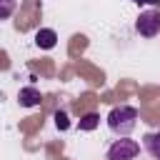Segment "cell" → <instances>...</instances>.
Listing matches in <instances>:
<instances>
[{
  "label": "cell",
  "instance_id": "1",
  "mask_svg": "<svg viewBox=\"0 0 160 160\" xmlns=\"http://www.w3.org/2000/svg\"><path fill=\"white\" fill-rule=\"evenodd\" d=\"M138 125V108L132 105H118L108 112V128L118 138H128Z\"/></svg>",
  "mask_w": 160,
  "mask_h": 160
},
{
  "label": "cell",
  "instance_id": "2",
  "mask_svg": "<svg viewBox=\"0 0 160 160\" xmlns=\"http://www.w3.org/2000/svg\"><path fill=\"white\" fill-rule=\"evenodd\" d=\"M138 155H142V150H140V142H135V140H128V138H120V140H115V142L108 148V155H105V160H135Z\"/></svg>",
  "mask_w": 160,
  "mask_h": 160
},
{
  "label": "cell",
  "instance_id": "3",
  "mask_svg": "<svg viewBox=\"0 0 160 160\" xmlns=\"http://www.w3.org/2000/svg\"><path fill=\"white\" fill-rule=\"evenodd\" d=\"M135 30L142 38H155L160 32V10H145V12H140V18L135 22Z\"/></svg>",
  "mask_w": 160,
  "mask_h": 160
},
{
  "label": "cell",
  "instance_id": "4",
  "mask_svg": "<svg viewBox=\"0 0 160 160\" xmlns=\"http://www.w3.org/2000/svg\"><path fill=\"white\" fill-rule=\"evenodd\" d=\"M142 150H145L152 160H160V130L142 135Z\"/></svg>",
  "mask_w": 160,
  "mask_h": 160
},
{
  "label": "cell",
  "instance_id": "5",
  "mask_svg": "<svg viewBox=\"0 0 160 160\" xmlns=\"http://www.w3.org/2000/svg\"><path fill=\"white\" fill-rule=\"evenodd\" d=\"M18 100H20V105L22 108H35V105H40V90L38 88H20V92H18Z\"/></svg>",
  "mask_w": 160,
  "mask_h": 160
},
{
  "label": "cell",
  "instance_id": "6",
  "mask_svg": "<svg viewBox=\"0 0 160 160\" xmlns=\"http://www.w3.org/2000/svg\"><path fill=\"white\" fill-rule=\"evenodd\" d=\"M55 42H58V35H55V30H50V28H42V30H38V32H35V45H38V48H42V50H50V48H55Z\"/></svg>",
  "mask_w": 160,
  "mask_h": 160
},
{
  "label": "cell",
  "instance_id": "7",
  "mask_svg": "<svg viewBox=\"0 0 160 160\" xmlns=\"http://www.w3.org/2000/svg\"><path fill=\"white\" fill-rule=\"evenodd\" d=\"M98 125H100V115H98V112H88V115L80 118V130H85V132L95 130Z\"/></svg>",
  "mask_w": 160,
  "mask_h": 160
},
{
  "label": "cell",
  "instance_id": "8",
  "mask_svg": "<svg viewBox=\"0 0 160 160\" xmlns=\"http://www.w3.org/2000/svg\"><path fill=\"white\" fill-rule=\"evenodd\" d=\"M15 0H0V20H8L12 12H15Z\"/></svg>",
  "mask_w": 160,
  "mask_h": 160
},
{
  "label": "cell",
  "instance_id": "9",
  "mask_svg": "<svg viewBox=\"0 0 160 160\" xmlns=\"http://www.w3.org/2000/svg\"><path fill=\"white\" fill-rule=\"evenodd\" d=\"M55 125H58V130H68V128H70L65 110H58V112H55Z\"/></svg>",
  "mask_w": 160,
  "mask_h": 160
},
{
  "label": "cell",
  "instance_id": "10",
  "mask_svg": "<svg viewBox=\"0 0 160 160\" xmlns=\"http://www.w3.org/2000/svg\"><path fill=\"white\" fill-rule=\"evenodd\" d=\"M135 5H150V2H158V0H132Z\"/></svg>",
  "mask_w": 160,
  "mask_h": 160
},
{
  "label": "cell",
  "instance_id": "11",
  "mask_svg": "<svg viewBox=\"0 0 160 160\" xmlns=\"http://www.w3.org/2000/svg\"><path fill=\"white\" fill-rule=\"evenodd\" d=\"M135 160H145V158H142V155H138V158H135Z\"/></svg>",
  "mask_w": 160,
  "mask_h": 160
}]
</instances>
